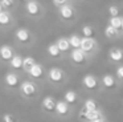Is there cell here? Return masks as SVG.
Wrapping results in <instances>:
<instances>
[{
    "instance_id": "cell-1",
    "label": "cell",
    "mask_w": 123,
    "mask_h": 122,
    "mask_svg": "<svg viewBox=\"0 0 123 122\" xmlns=\"http://www.w3.org/2000/svg\"><path fill=\"white\" fill-rule=\"evenodd\" d=\"M72 60L75 64H83L86 61V52H83L81 48H74L72 52Z\"/></svg>"
},
{
    "instance_id": "cell-2",
    "label": "cell",
    "mask_w": 123,
    "mask_h": 122,
    "mask_svg": "<svg viewBox=\"0 0 123 122\" xmlns=\"http://www.w3.org/2000/svg\"><path fill=\"white\" fill-rule=\"evenodd\" d=\"M49 80L53 82H61L62 80H64V72L61 70L60 68H52L49 69Z\"/></svg>"
},
{
    "instance_id": "cell-3",
    "label": "cell",
    "mask_w": 123,
    "mask_h": 122,
    "mask_svg": "<svg viewBox=\"0 0 123 122\" xmlns=\"http://www.w3.org/2000/svg\"><path fill=\"white\" fill-rule=\"evenodd\" d=\"M60 16H61L64 20H72L74 17V9H73L70 5H61L60 8Z\"/></svg>"
},
{
    "instance_id": "cell-4",
    "label": "cell",
    "mask_w": 123,
    "mask_h": 122,
    "mask_svg": "<svg viewBox=\"0 0 123 122\" xmlns=\"http://www.w3.org/2000/svg\"><path fill=\"white\" fill-rule=\"evenodd\" d=\"M21 93L27 97H33L36 94V86L32 84V82L27 81L21 84Z\"/></svg>"
},
{
    "instance_id": "cell-5",
    "label": "cell",
    "mask_w": 123,
    "mask_h": 122,
    "mask_svg": "<svg viewBox=\"0 0 123 122\" xmlns=\"http://www.w3.org/2000/svg\"><path fill=\"white\" fill-rule=\"evenodd\" d=\"M95 48V41H94L91 37H85L82 39V42H81V49L86 53L93 52V49Z\"/></svg>"
},
{
    "instance_id": "cell-6",
    "label": "cell",
    "mask_w": 123,
    "mask_h": 122,
    "mask_svg": "<svg viewBox=\"0 0 123 122\" xmlns=\"http://www.w3.org/2000/svg\"><path fill=\"white\" fill-rule=\"evenodd\" d=\"M102 84H103V86L107 88V89H115V88H117V80H115V77L111 76V74H105V76L102 77Z\"/></svg>"
},
{
    "instance_id": "cell-7",
    "label": "cell",
    "mask_w": 123,
    "mask_h": 122,
    "mask_svg": "<svg viewBox=\"0 0 123 122\" xmlns=\"http://www.w3.org/2000/svg\"><path fill=\"white\" fill-rule=\"evenodd\" d=\"M83 85H85L87 89H97L98 88V80L97 77L91 76V74H87V76L83 77Z\"/></svg>"
},
{
    "instance_id": "cell-8",
    "label": "cell",
    "mask_w": 123,
    "mask_h": 122,
    "mask_svg": "<svg viewBox=\"0 0 123 122\" xmlns=\"http://www.w3.org/2000/svg\"><path fill=\"white\" fill-rule=\"evenodd\" d=\"M109 57L111 61H123V50L119 49V48H111L109 50Z\"/></svg>"
},
{
    "instance_id": "cell-9",
    "label": "cell",
    "mask_w": 123,
    "mask_h": 122,
    "mask_svg": "<svg viewBox=\"0 0 123 122\" xmlns=\"http://www.w3.org/2000/svg\"><path fill=\"white\" fill-rule=\"evenodd\" d=\"M56 105H57V102L53 97H45L43 100V108L46 111H54L56 110Z\"/></svg>"
},
{
    "instance_id": "cell-10",
    "label": "cell",
    "mask_w": 123,
    "mask_h": 122,
    "mask_svg": "<svg viewBox=\"0 0 123 122\" xmlns=\"http://www.w3.org/2000/svg\"><path fill=\"white\" fill-rule=\"evenodd\" d=\"M27 12L32 16H36L40 13V4L35 0H31V1L27 3Z\"/></svg>"
},
{
    "instance_id": "cell-11",
    "label": "cell",
    "mask_w": 123,
    "mask_h": 122,
    "mask_svg": "<svg viewBox=\"0 0 123 122\" xmlns=\"http://www.w3.org/2000/svg\"><path fill=\"white\" fill-rule=\"evenodd\" d=\"M28 73H29V76L33 77V78H41V77L44 76V69L40 64H35Z\"/></svg>"
},
{
    "instance_id": "cell-12",
    "label": "cell",
    "mask_w": 123,
    "mask_h": 122,
    "mask_svg": "<svg viewBox=\"0 0 123 122\" xmlns=\"http://www.w3.org/2000/svg\"><path fill=\"white\" fill-rule=\"evenodd\" d=\"M0 57L3 58V60L8 61L13 57V52H12L11 47L8 45H3V47H0Z\"/></svg>"
},
{
    "instance_id": "cell-13",
    "label": "cell",
    "mask_w": 123,
    "mask_h": 122,
    "mask_svg": "<svg viewBox=\"0 0 123 122\" xmlns=\"http://www.w3.org/2000/svg\"><path fill=\"white\" fill-rule=\"evenodd\" d=\"M69 111V106H68L66 101H57L56 105V113L60 114V115H65Z\"/></svg>"
},
{
    "instance_id": "cell-14",
    "label": "cell",
    "mask_w": 123,
    "mask_h": 122,
    "mask_svg": "<svg viewBox=\"0 0 123 122\" xmlns=\"http://www.w3.org/2000/svg\"><path fill=\"white\" fill-rule=\"evenodd\" d=\"M6 82L9 88H16L19 85V77L15 73H8L6 76Z\"/></svg>"
},
{
    "instance_id": "cell-15",
    "label": "cell",
    "mask_w": 123,
    "mask_h": 122,
    "mask_svg": "<svg viewBox=\"0 0 123 122\" xmlns=\"http://www.w3.org/2000/svg\"><path fill=\"white\" fill-rule=\"evenodd\" d=\"M16 37L19 39V41L21 42H28L31 39V34L27 29H17L16 31Z\"/></svg>"
},
{
    "instance_id": "cell-16",
    "label": "cell",
    "mask_w": 123,
    "mask_h": 122,
    "mask_svg": "<svg viewBox=\"0 0 123 122\" xmlns=\"http://www.w3.org/2000/svg\"><path fill=\"white\" fill-rule=\"evenodd\" d=\"M57 45H58V48L61 49V52H68V50L70 49V41L69 39H65V37H61V39H58V41H57Z\"/></svg>"
},
{
    "instance_id": "cell-17",
    "label": "cell",
    "mask_w": 123,
    "mask_h": 122,
    "mask_svg": "<svg viewBox=\"0 0 123 122\" xmlns=\"http://www.w3.org/2000/svg\"><path fill=\"white\" fill-rule=\"evenodd\" d=\"M9 62H11V66H12L13 69H20V68H23L24 58L20 57V56H13V57L9 60Z\"/></svg>"
},
{
    "instance_id": "cell-18",
    "label": "cell",
    "mask_w": 123,
    "mask_h": 122,
    "mask_svg": "<svg viewBox=\"0 0 123 122\" xmlns=\"http://www.w3.org/2000/svg\"><path fill=\"white\" fill-rule=\"evenodd\" d=\"M102 114L101 111L98 110V109H95V110H87L86 111V121H93V119H98L101 118Z\"/></svg>"
},
{
    "instance_id": "cell-19",
    "label": "cell",
    "mask_w": 123,
    "mask_h": 122,
    "mask_svg": "<svg viewBox=\"0 0 123 122\" xmlns=\"http://www.w3.org/2000/svg\"><path fill=\"white\" fill-rule=\"evenodd\" d=\"M48 53L52 56V57H58V56L61 54V49L58 48L57 44H50L48 47Z\"/></svg>"
},
{
    "instance_id": "cell-20",
    "label": "cell",
    "mask_w": 123,
    "mask_h": 122,
    "mask_svg": "<svg viewBox=\"0 0 123 122\" xmlns=\"http://www.w3.org/2000/svg\"><path fill=\"white\" fill-rule=\"evenodd\" d=\"M64 98H65V101H66L68 103H74L78 97H77V93H75L74 90H69V92L65 93Z\"/></svg>"
},
{
    "instance_id": "cell-21",
    "label": "cell",
    "mask_w": 123,
    "mask_h": 122,
    "mask_svg": "<svg viewBox=\"0 0 123 122\" xmlns=\"http://www.w3.org/2000/svg\"><path fill=\"white\" fill-rule=\"evenodd\" d=\"M69 41L72 48H81V42H82V39H81L78 34H72L69 37Z\"/></svg>"
},
{
    "instance_id": "cell-22",
    "label": "cell",
    "mask_w": 123,
    "mask_h": 122,
    "mask_svg": "<svg viewBox=\"0 0 123 122\" xmlns=\"http://www.w3.org/2000/svg\"><path fill=\"white\" fill-rule=\"evenodd\" d=\"M105 36H106V37H110V39H112V37H117V36H118V29L114 28L112 25H107L106 29H105Z\"/></svg>"
},
{
    "instance_id": "cell-23",
    "label": "cell",
    "mask_w": 123,
    "mask_h": 122,
    "mask_svg": "<svg viewBox=\"0 0 123 122\" xmlns=\"http://www.w3.org/2000/svg\"><path fill=\"white\" fill-rule=\"evenodd\" d=\"M9 21H11V15L6 11H1L0 12V25H7L9 24Z\"/></svg>"
},
{
    "instance_id": "cell-24",
    "label": "cell",
    "mask_w": 123,
    "mask_h": 122,
    "mask_svg": "<svg viewBox=\"0 0 123 122\" xmlns=\"http://www.w3.org/2000/svg\"><path fill=\"white\" fill-rule=\"evenodd\" d=\"M35 64H36V61H35V58H33V57H25L24 58V62H23V68H24L27 72H29L31 68H32Z\"/></svg>"
},
{
    "instance_id": "cell-25",
    "label": "cell",
    "mask_w": 123,
    "mask_h": 122,
    "mask_svg": "<svg viewBox=\"0 0 123 122\" xmlns=\"http://www.w3.org/2000/svg\"><path fill=\"white\" fill-rule=\"evenodd\" d=\"M110 25H112L117 29H120L122 28V17H119V16H111V19H110Z\"/></svg>"
},
{
    "instance_id": "cell-26",
    "label": "cell",
    "mask_w": 123,
    "mask_h": 122,
    "mask_svg": "<svg viewBox=\"0 0 123 122\" xmlns=\"http://www.w3.org/2000/svg\"><path fill=\"white\" fill-rule=\"evenodd\" d=\"M82 33L85 37H93L94 36V29L89 25H85V27H82Z\"/></svg>"
},
{
    "instance_id": "cell-27",
    "label": "cell",
    "mask_w": 123,
    "mask_h": 122,
    "mask_svg": "<svg viewBox=\"0 0 123 122\" xmlns=\"http://www.w3.org/2000/svg\"><path fill=\"white\" fill-rule=\"evenodd\" d=\"M83 106L86 108V110H95V109H97V103H95V101H94V100H87Z\"/></svg>"
},
{
    "instance_id": "cell-28",
    "label": "cell",
    "mask_w": 123,
    "mask_h": 122,
    "mask_svg": "<svg viewBox=\"0 0 123 122\" xmlns=\"http://www.w3.org/2000/svg\"><path fill=\"white\" fill-rule=\"evenodd\" d=\"M109 15L110 16H119V8L117 5H110L109 7Z\"/></svg>"
},
{
    "instance_id": "cell-29",
    "label": "cell",
    "mask_w": 123,
    "mask_h": 122,
    "mask_svg": "<svg viewBox=\"0 0 123 122\" xmlns=\"http://www.w3.org/2000/svg\"><path fill=\"white\" fill-rule=\"evenodd\" d=\"M3 121L4 122H16V119H15V117L12 114H6V115H3Z\"/></svg>"
},
{
    "instance_id": "cell-30",
    "label": "cell",
    "mask_w": 123,
    "mask_h": 122,
    "mask_svg": "<svg viewBox=\"0 0 123 122\" xmlns=\"http://www.w3.org/2000/svg\"><path fill=\"white\" fill-rule=\"evenodd\" d=\"M86 111H87V110H86L85 106H83V108L80 110V115H78V117H80L81 121H86Z\"/></svg>"
},
{
    "instance_id": "cell-31",
    "label": "cell",
    "mask_w": 123,
    "mask_h": 122,
    "mask_svg": "<svg viewBox=\"0 0 123 122\" xmlns=\"http://www.w3.org/2000/svg\"><path fill=\"white\" fill-rule=\"evenodd\" d=\"M13 0H1V4H3L4 8H11L13 5Z\"/></svg>"
},
{
    "instance_id": "cell-32",
    "label": "cell",
    "mask_w": 123,
    "mask_h": 122,
    "mask_svg": "<svg viewBox=\"0 0 123 122\" xmlns=\"http://www.w3.org/2000/svg\"><path fill=\"white\" fill-rule=\"evenodd\" d=\"M117 76L119 80H123V66H119V68L117 69Z\"/></svg>"
},
{
    "instance_id": "cell-33",
    "label": "cell",
    "mask_w": 123,
    "mask_h": 122,
    "mask_svg": "<svg viewBox=\"0 0 123 122\" xmlns=\"http://www.w3.org/2000/svg\"><path fill=\"white\" fill-rule=\"evenodd\" d=\"M66 1H68V0H53L54 5H57V7H61V5L66 4Z\"/></svg>"
},
{
    "instance_id": "cell-34",
    "label": "cell",
    "mask_w": 123,
    "mask_h": 122,
    "mask_svg": "<svg viewBox=\"0 0 123 122\" xmlns=\"http://www.w3.org/2000/svg\"><path fill=\"white\" fill-rule=\"evenodd\" d=\"M87 122H106V121H105L103 117H101V118H98V119H93V121H87Z\"/></svg>"
},
{
    "instance_id": "cell-35",
    "label": "cell",
    "mask_w": 123,
    "mask_h": 122,
    "mask_svg": "<svg viewBox=\"0 0 123 122\" xmlns=\"http://www.w3.org/2000/svg\"><path fill=\"white\" fill-rule=\"evenodd\" d=\"M3 8H4V7H3V4H1V0H0V12L3 11Z\"/></svg>"
},
{
    "instance_id": "cell-36",
    "label": "cell",
    "mask_w": 123,
    "mask_h": 122,
    "mask_svg": "<svg viewBox=\"0 0 123 122\" xmlns=\"http://www.w3.org/2000/svg\"><path fill=\"white\" fill-rule=\"evenodd\" d=\"M120 29H122V31H123V19H122V28H120Z\"/></svg>"
},
{
    "instance_id": "cell-37",
    "label": "cell",
    "mask_w": 123,
    "mask_h": 122,
    "mask_svg": "<svg viewBox=\"0 0 123 122\" xmlns=\"http://www.w3.org/2000/svg\"><path fill=\"white\" fill-rule=\"evenodd\" d=\"M25 1H27V3H28V1H31V0H25Z\"/></svg>"
}]
</instances>
